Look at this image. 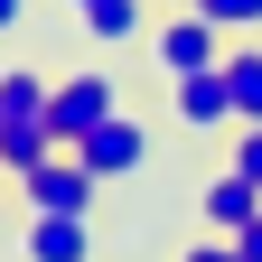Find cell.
<instances>
[{"label":"cell","instance_id":"8992f818","mask_svg":"<svg viewBox=\"0 0 262 262\" xmlns=\"http://www.w3.org/2000/svg\"><path fill=\"white\" fill-rule=\"evenodd\" d=\"M28 262H94V215H28Z\"/></svg>","mask_w":262,"mask_h":262},{"label":"cell","instance_id":"277c9868","mask_svg":"<svg viewBox=\"0 0 262 262\" xmlns=\"http://www.w3.org/2000/svg\"><path fill=\"white\" fill-rule=\"evenodd\" d=\"M75 159H84L94 178H131V169L150 159V131L131 122V113H113V122H94L84 141H75Z\"/></svg>","mask_w":262,"mask_h":262},{"label":"cell","instance_id":"5bb4252c","mask_svg":"<svg viewBox=\"0 0 262 262\" xmlns=\"http://www.w3.org/2000/svg\"><path fill=\"white\" fill-rule=\"evenodd\" d=\"M19 10H28V0H0V38H10V28H19Z\"/></svg>","mask_w":262,"mask_h":262},{"label":"cell","instance_id":"3957f363","mask_svg":"<svg viewBox=\"0 0 262 262\" xmlns=\"http://www.w3.org/2000/svg\"><path fill=\"white\" fill-rule=\"evenodd\" d=\"M19 196H28V215H94L103 178H94L75 150H56V159H38V169L19 178Z\"/></svg>","mask_w":262,"mask_h":262},{"label":"cell","instance_id":"9c48e42d","mask_svg":"<svg viewBox=\"0 0 262 262\" xmlns=\"http://www.w3.org/2000/svg\"><path fill=\"white\" fill-rule=\"evenodd\" d=\"M150 0H94V10H75V28L84 38H103V47H122V38H150Z\"/></svg>","mask_w":262,"mask_h":262},{"label":"cell","instance_id":"e0dca14e","mask_svg":"<svg viewBox=\"0 0 262 262\" xmlns=\"http://www.w3.org/2000/svg\"><path fill=\"white\" fill-rule=\"evenodd\" d=\"M0 187H10V169H0Z\"/></svg>","mask_w":262,"mask_h":262},{"label":"cell","instance_id":"8fae6325","mask_svg":"<svg viewBox=\"0 0 262 262\" xmlns=\"http://www.w3.org/2000/svg\"><path fill=\"white\" fill-rule=\"evenodd\" d=\"M225 169H244V178L262 187V122H253V131H234V159H225Z\"/></svg>","mask_w":262,"mask_h":262},{"label":"cell","instance_id":"6da1fadb","mask_svg":"<svg viewBox=\"0 0 262 262\" xmlns=\"http://www.w3.org/2000/svg\"><path fill=\"white\" fill-rule=\"evenodd\" d=\"M150 56H159V75H206V66H225V28L206 19V10H169V19H159L150 28Z\"/></svg>","mask_w":262,"mask_h":262},{"label":"cell","instance_id":"30bf717a","mask_svg":"<svg viewBox=\"0 0 262 262\" xmlns=\"http://www.w3.org/2000/svg\"><path fill=\"white\" fill-rule=\"evenodd\" d=\"M215 28H262V0H196Z\"/></svg>","mask_w":262,"mask_h":262},{"label":"cell","instance_id":"5b68a950","mask_svg":"<svg viewBox=\"0 0 262 262\" xmlns=\"http://www.w3.org/2000/svg\"><path fill=\"white\" fill-rule=\"evenodd\" d=\"M225 122H234L225 66H206V75H178V131H225Z\"/></svg>","mask_w":262,"mask_h":262},{"label":"cell","instance_id":"9a60e30c","mask_svg":"<svg viewBox=\"0 0 262 262\" xmlns=\"http://www.w3.org/2000/svg\"><path fill=\"white\" fill-rule=\"evenodd\" d=\"M66 10H94V0H66Z\"/></svg>","mask_w":262,"mask_h":262},{"label":"cell","instance_id":"ba28073f","mask_svg":"<svg viewBox=\"0 0 262 262\" xmlns=\"http://www.w3.org/2000/svg\"><path fill=\"white\" fill-rule=\"evenodd\" d=\"M253 215H262V187H253L244 169H225V178H206V225H215V234H244Z\"/></svg>","mask_w":262,"mask_h":262},{"label":"cell","instance_id":"7c38bea8","mask_svg":"<svg viewBox=\"0 0 262 262\" xmlns=\"http://www.w3.org/2000/svg\"><path fill=\"white\" fill-rule=\"evenodd\" d=\"M187 262H244V253H234V234H206V244H187Z\"/></svg>","mask_w":262,"mask_h":262},{"label":"cell","instance_id":"52a82bcc","mask_svg":"<svg viewBox=\"0 0 262 262\" xmlns=\"http://www.w3.org/2000/svg\"><path fill=\"white\" fill-rule=\"evenodd\" d=\"M225 94H234V131H253L262 122V38L225 47Z\"/></svg>","mask_w":262,"mask_h":262},{"label":"cell","instance_id":"2e32d148","mask_svg":"<svg viewBox=\"0 0 262 262\" xmlns=\"http://www.w3.org/2000/svg\"><path fill=\"white\" fill-rule=\"evenodd\" d=\"M169 10H196V0H169Z\"/></svg>","mask_w":262,"mask_h":262},{"label":"cell","instance_id":"4fadbf2b","mask_svg":"<svg viewBox=\"0 0 262 262\" xmlns=\"http://www.w3.org/2000/svg\"><path fill=\"white\" fill-rule=\"evenodd\" d=\"M234 253H244V262H262V215H253L244 234H234Z\"/></svg>","mask_w":262,"mask_h":262},{"label":"cell","instance_id":"7a4b0ae2","mask_svg":"<svg viewBox=\"0 0 262 262\" xmlns=\"http://www.w3.org/2000/svg\"><path fill=\"white\" fill-rule=\"evenodd\" d=\"M113 113H122V84L103 75V66H84V75H66V84L47 94V122H56V150H75L84 131H94V122H113Z\"/></svg>","mask_w":262,"mask_h":262}]
</instances>
